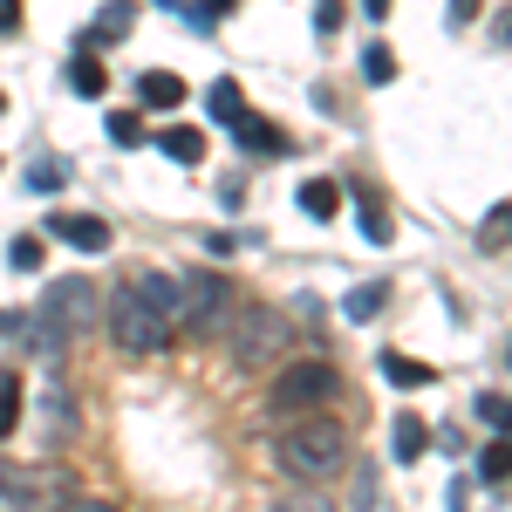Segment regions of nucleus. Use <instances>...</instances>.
<instances>
[{"label":"nucleus","mask_w":512,"mask_h":512,"mask_svg":"<svg viewBox=\"0 0 512 512\" xmlns=\"http://www.w3.org/2000/svg\"><path fill=\"white\" fill-rule=\"evenodd\" d=\"M274 458H280V472H287V478L321 485V478L349 472V431H342L335 417H321V410H301V417L274 437Z\"/></svg>","instance_id":"obj_1"},{"label":"nucleus","mask_w":512,"mask_h":512,"mask_svg":"<svg viewBox=\"0 0 512 512\" xmlns=\"http://www.w3.org/2000/svg\"><path fill=\"white\" fill-rule=\"evenodd\" d=\"M178 287H185V328H192L198 342H219V335L233 328L239 301H246V294H239V280L219 274V267H192Z\"/></svg>","instance_id":"obj_2"},{"label":"nucleus","mask_w":512,"mask_h":512,"mask_svg":"<svg viewBox=\"0 0 512 512\" xmlns=\"http://www.w3.org/2000/svg\"><path fill=\"white\" fill-rule=\"evenodd\" d=\"M103 315H110V335H117V349H123V355H137V362L164 355V349H171V335H178V328H171V321H164L158 308H151V301L130 287V280H123L117 294H110V308H103Z\"/></svg>","instance_id":"obj_3"},{"label":"nucleus","mask_w":512,"mask_h":512,"mask_svg":"<svg viewBox=\"0 0 512 512\" xmlns=\"http://www.w3.org/2000/svg\"><path fill=\"white\" fill-rule=\"evenodd\" d=\"M226 342L246 369H267V362H287L294 349V321L280 315V308H260V301H239L233 328H226Z\"/></svg>","instance_id":"obj_4"},{"label":"nucleus","mask_w":512,"mask_h":512,"mask_svg":"<svg viewBox=\"0 0 512 512\" xmlns=\"http://www.w3.org/2000/svg\"><path fill=\"white\" fill-rule=\"evenodd\" d=\"M342 396V376H335V362H321V355H308V362H287L274 383V403L280 417H301V410H321V403H335Z\"/></svg>","instance_id":"obj_5"},{"label":"nucleus","mask_w":512,"mask_h":512,"mask_svg":"<svg viewBox=\"0 0 512 512\" xmlns=\"http://www.w3.org/2000/svg\"><path fill=\"white\" fill-rule=\"evenodd\" d=\"M48 328H62L69 342H76L82 328H89V315H96V287H89V274H62V280H48V294H41V308H35Z\"/></svg>","instance_id":"obj_6"},{"label":"nucleus","mask_w":512,"mask_h":512,"mask_svg":"<svg viewBox=\"0 0 512 512\" xmlns=\"http://www.w3.org/2000/svg\"><path fill=\"white\" fill-rule=\"evenodd\" d=\"M48 239H62V246H76V253H110V219H96V212H55L48 219Z\"/></svg>","instance_id":"obj_7"},{"label":"nucleus","mask_w":512,"mask_h":512,"mask_svg":"<svg viewBox=\"0 0 512 512\" xmlns=\"http://www.w3.org/2000/svg\"><path fill=\"white\" fill-rule=\"evenodd\" d=\"M35 417H41V437H48V444H69V437H76V396H69L62 376H48V383H41Z\"/></svg>","instance_id":"obj_8"},{"label":"nucleus","mask_w":512,"mask_h":512,"mask_svg":"<svg viewBox=\"0 0 512 512\" xmlns=\"http://www.w3.org/2000/svg\"><path fill=\"white\" fill-rule=\"evenodd\" d=\"M130 287H137V294H144L171 328H185V287H178V274H137Z\"/></svg>","instance_id":"obj_9"},{"label":"nucleus","mask_w":512,"mask_h":512,"mask_svg":"<svg viewBox=\"0 0 512 512\" xmlns=\"http://www.w3.org/2000/svg\"><path fill=\"white\" fill-rule=\"evenodd\" d=\"M178 103H185V76H171V69L137 76V110H178Z\"/></svg>","instance_id":"obj_10"},{"label":"nucleus","mask_w":512,"mask_h":512,"mask_svg":"<svg viewBox=\"0 0 512 512\" xmlns=\"http://www.w3.org/2000/svg\"><path fill=\"white\" fill-rule=\"evenodd\" d=\"M233 137L246 144V151H260V158H280V151H294V144H287V130H280V123H267V117H253V110L233 123Z\"/></svg>","instance_id":"obj_11"},{"label":"nucleus","mask_w":512,"mask_h":512,"mask_svg":"<svg viewBox=\"0 0 512 512\" xmlns=\"http://www.w3.org/2000/svg\"><path fill=\"white\" fill-rule=\"evenodd\" d=\"M158 151H164L171 164H198V158H205V130H192V123H171V130L158 137Z\"/></svg>","instance_id":"obj_12"},{"label":"nucleus","mask_w":512,"mask_h":512,"mask_svg":"<svg viewBox=\"0 0 512 512\" xmlns=\"http://www.w3.org/2000/svg\"><path fill=\"white\" fill-rule=\"evenodd\" d=\"M21 403H28V390H21V369H0V437L21 431V417H28Z\"/></svg>","instance_id":"obj_13"},{"label":"nucleus","mask_w":512,"mask_h":512,"mask_svg":"<svg viewBox=\"0 0 512 512\" xmlns=\"http://www.w3.org/2000/svg\"><path fill=\"white\" fill-rule=\"evenodd\" d=\"M376 362H383V376H390V383H396V390H424V383H437V369H431V362H410V355H376Z\"/></svg>","instance_id":"obj_14"},{"label":"nucleus","mask_w":512,"mask_h":512,"mask_svg":"<svg viewBox=\"0 0 512 512\" xmlns=\"http://www.w3.org/2000/svg\"><path fill=\"white\" fill-rule=\"evenodd\" d=\"M390 444H396V465H417V458L431 451V431H424V417H396Z\"/></svg>","instance_id":"obj_15"},{"label":"nucleus","mask_w":512,"mask_h":512,"mask_svg":"<svg viewBox=\"0 0 512 512\" xmlns=\"http://www.w3.org/2000/svg\"><path fill=\"white\" fill-rule=\"evenodd\" d=\"M301 212H308V219H335V212H342V185H335V178H308V185H301Z\"/></svg>","instance_id":"obj_16"},{"label":"nucleus","mask_w":512,"mask_h":512,"mask_svg":"<svg viewBox=\"0 0 512 512\" xmlns=\"http://www.w3.org/2000/svg\"><path fill=\"white\" fill-rule=\"evenodd\" d=\"M355 219H362V233L376 239V246H390V239H396V219H390V205H383V198L362 192V198H355Z\"/></svg>","instance_id":"obj_17"},{"label":"nucleus","mask_w":512,"mask_h":512,"mask_svg":"<svg viewBox=\"0 0 512 512\" xmlns=\"http://www.w3.org/2000/svg\"><path fill=\"white\" fill-rule=\"evenodd\" d=\"M205 110H212L219 123H239V117H246V96H239V82H233V76H219L212 89H205Z\"/></svg>","instance_id":"obj_18"},{"label":"nucleus","mask_w":512,"mask_h":512,"mask_svg":"<svg viewBox=\"0 0 512 512\" xmlns=\"http://www.w3.org/2000/svg\"><path fill=\"white\" fill-rule=\"evenodd\" d=\"M383 301H390V287H383V280H369V287H355L349 301H342V315H349L355 328H362V321H376V315H383Z\"/></svg>","instance_id":"obj_19"},{"label":"nucleus","mask_w":512,"mask_h":512,"mask_svg":"<svg viewBox=\"0 0 512 512\" xmlns=\"http://www.w3.org/2000/svg\"><path fill=\"white\" fill-rule=\"evenodd\" d=\"M478 246H485V253H506V246H512V205H492V212H485Z\"/></svg>","instance_id":"obj_20"},{"label":"nucleus","mask_w":512,"mask_h":512,"mask_svg":"<svg viewBox=\"0 0 512 512\" xmlns=\"http://www.w3.org/2000/svg\"><path fill=\"white\" fill-rule=\"evenodd\" d=\"M41 260H48V239L41 233H21L14 246H7V267H14V274H35Z\"/></svg>","instance_id":"obj_21"},{"label":"nucleus","mask_w":512,"mask_h":512,"mask_svg":"<svg viewBox=\"0 0 512 512\" xmlns=\"http://www.w3.org/2000/svg\"><path fill=\"white\" fill-rule=\"evenodd\" d=\"M69 89H76V96H103V62H96L89 48L69 62Z\"/></svg>","instance_id":"obj_22"},{"label":"nucleus","mask_w":512,"mask_h":512,"mask_svg":"<svg viewBox=\"0 0 512 512\" xmlns=\"http://www.w3.org/2000/svg\"><path fill=\"white\" fill-rule=\"evenodd\" d=\"M478 478H492V485H506V478H512V437H499V444L478 451Z\"/></svg>","instance_id":"obj_23"},{"label":"nucleus","mask_w":512,"mask_h":512,"mask_svg":"<svg viewBox=\"0 0 512 512\" xmlns=\"http://www.w3.org/2000/svg\"><path fill=\"white\" fill-rule=\"evenodd\" d=\"M110 144L137 151V144H144V110H110Z\"/></svg>","instance_id":"obj_24"},{"label":"nucleus","mask_w":512,"mask_h":512,"mask_svg":"<svg viewBox=\"0 0 512 512\" xmlns=\"http://www.w3.org/2000/svg\"><path fill=\"white\" fill-rule=\"evenodd\" d=\"M267 512H335V506L321 499L315 485H294V492H280V499H274V506H267Z\"/></svg>","instance_id":"obj_25"},{"label":"nucleus","mask_w":512,"mask_h":512,"mask_svg":"<svg viewBox=\"0 0 512 512\" xmlns=\"http://www.w3.org/2000/svg\"><path fill=\"white\" fill-rule=\"evenodd\" d=\"M478 424H492L499 437H512V396H499V390L478 396Z\"/></svg>","instance_id":"obj_26"},{"label":"nucleus","mask_w":512,"mask_h":512,"mask_svg":"<svg viewBox=\"0 0 512 512\" xmlns=\"http://www.w3.org/2000/svg\"><path fill=\"white\" fill-rule=\"evenodd\" d=\"M62 178H69L62 158H35L28 164V192H62Z\"/></svg>","instance_id":"obj_27"},{"label":"nucleus","mask_w":512,"mask_h":512,"mask_svg":"<svg viewBox=\"0 0 512 512\" xmlns=\"http://www.w3.org/2000/svg\"><path fill=\"white\" fill-rule=\"evenodd\" d=\"M362 76H369V82H390L396 76V55L383 48V41H369V48H362Z\"/></svg>","instance_id":"obj_28"},{"label":"nucleus","mask_w":512,"mask_h":512,"mask_svg":"<svg viewBox=\"0 0 512 512\" xmlns=\"http://www.w3.org/2000/svg\"><path fill=\"white\" fill-rule=\"evenodd\" d=\"M123 28H130V7H110V14L89 28V41H103V48H110V41H123Z\"/></svg>","instance_id":"obj_29"},{"label":"nucleus","mask_w":512,"mask_h":512,"mask_svg":"<svg viewBox=\"0 0 512 512\" xmlns=\"http://www.w3.org/2000/svg\"><path fill=\"white\" fill-rule=\"evenodd\" d=\"M342 14H349V0H315V28H321V35H335Z\"/></svg>","instance_id":"obj_30"},{"label":"nucleus","mask_w":512,"mask_h":512,"mask_svg":"<svg viewBox=\"0 0 512 512\" xmlns=\"http://www.w3.org/2000/svg\"><path fill=\"white\" fill-rule=\"evenodd\" d=\"M0 35H21V0H0Z\"/></svg>","instance_id":"obj_31"},{"label":"nucleus","mask_w":512,"mask_h":512,"mask_svg":"<svg viewBox=\"0 0 512 512\" xmlns=\"http://www.w3.org/2000/svg\"><path fill=\"white\" fill-rule=\"evenodd\" d=\"M478 7H485V0H451V28H465V21H478Z\"/></svg>","instance_id":"obj_32"},{"label":"nucleus","mask_w":512,"mask_h":512,"mask_svg":"<svg viewBox=\"0 0 512 512\" xmlns=\"http://www.w3.org/2000/svg\"><path fill=\"white\" fill-rule=\"evenodd\" d=\"M55 512H117V506H110V499H62Z\"/></svg>","instance_id":"obj_33"},{"label":"nucleus","mask_w":512,"mask_h":512,"mask_svg":"<svg viewBox=\"0 0 512 512\" xmlns=\"http://www.w3.org/2000/svg\"><path fill=\"white\" fill-rule=\"evenodd\" d=\"M239 0H205V7H198V14H212V21H219V14H233Z\"/></svg>","instance_id":"obj_34"},{"label":"nucleus","mask_w":512,"mask_h":512,"mask_svg":"<svg viewBox=\"0 0 512 512\" xmlns=\"http://www.w3.org/2000/svg\"><path fill=\"white\" fill-rule=\"evenodd\" d=\"M362 14H369V21H383V14H390V0H362Z\"/></svg>","instance_id":"obj_35"},{"label":"nucleus","mask_w":512,"mask_h":512,"mask_svg":"<svg viewBox=\"0 0 512 512\" xmlns=\"http://www.w3.org/2000/svg\"><path fill=\"white\" fill-rule=\"evenodd\" d=\"M7 328H21V321H14V315H7V308H0V335H7Z\"/></svg>","instance_id":"obj_36"},{"label":"nucleus","mask_w":512,"mask_h":512,"mask_svg":"<svg viewBox=\"0 0 512 512\" xmlns=\"http://www.w3.org/2000/svg\"><path fill=\"white\" fill-rule=\"evenodd\" d=\"M506 369H512V349H506Z\"/></svg>","instance_id":"obj_37"},{"label":"nucleus","mask_w":512,"mask_h":512,"mask_svg":"<svg viewBox=\"0 0 512 512\" xmlns=\"http://www.w3.org/2000/svg\"><path fill=\"white\" fill-rule=\"evenodd\" d=\"M0 110H7V96H0Z\"/></svg>","instance_id":"obj_38"},{"label":"nucleus","mask_w":512,"mask_h":512,"mask_svg":"<svg viewBox=\"0 0 512 512\" xmlns=\"http://www.w3.org/2000/svg\"><path fill=\"white\" fill-rule=\"evenodd\" d=\"M164 7H171V0H164Z\"/></svg>","instance_id":"obj_39"}]
</instances>
